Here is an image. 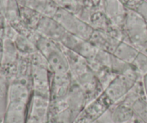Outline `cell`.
<instances>
[{"instance_id": "obj_25", "label": "cell", "mask_w": 147, "mask_h": 123, "mask_svg": "<svg viewBox=\"0 0 147 123\" xmlns=\"http://www.w3.org/2000/svg\"><path fill=\"white\" fill-rule=\"evenodd\" d=\"M146 1H147V0H146Z\"/></svg>"}, {"instance_id": "obj_13", "label": "cell", "mask_w": 147, "mask_h": 123, "mask_svg": "<svg viewBox=\"0 0 147 123\" xmlns=\"http://www.w3.org/2000/svg\"><path fill=\"white\" fill-rule=\"evenodd\" d=\"M139 50L126 41H121L115 49L113 55L119 60L131 64Z\"/></svg>"}, {"instance_id": "obj_24", "label": "cell", "mask_w": 147, "mask_h": 123, "mask_svg": "<svg viewBox=\"0 0 147 123\" xmlns=\"http://www.w3.org/2000/svg\"><path fill=\"white\" fill-rule=\"evenodd\" d=\"M0 123H1V120H0Z\"/></svg>"}, {"instance_id": "obj_12", "label": "cell", "mask_w": 147, "mask_h": 123, "mask_svg": "<svg viewBox=\"0 0 147 123\" xmlns=\"http://www.w3.org/2000/svg\"><path fill=\"white\" fill-rule=\"evenodd\" d=\"M20 7H26L43 16L53 17L59 6L53 0H17Z\"/></svg>"}, {"instance_id": "obj_3", "label": "cell", "mask_w": 147, "mask_h": 123, "mask_svg": "<svg viewBox=\"0 0 147 123\" xmlns=\"http://www.w3.org/2000/svg\"><path fill=\"white\" fill-rule=\"evenodd\" d=\"M124 41L128 42L139 51L147 46V23L136 11L127 10L122 28Z\"/></svg>"}, {"instance_id": "obj_19", "label": "cell", "mask_w": 147, "mask_h": 123, "mask_svg": "<svg viewBox=\"0 0 147 123\" xmlns=\"http://www.w3.org/2000/svg\"><path fill=\"white\" fill-rule=\"evenodd\" d=\"M142 17L145 22L147 23V1L144 0L143 2L140 4L136 11Z\"/></svg>"}, {"instance_id": "obj_16", "label": "cell", "mask_w": 147, "mask_h": 123, "mask_svg": "<svg viewBox=\"0 0 147 123\" xmlns=\"http://www.w3.org/2000/svg\"><path fill=\"white\" fill-rule=\"evenodd\" d=\"M131 108L138 117L147 123V100L144 95L136 99L131 105Z\"/></svg>"}, {"instance_id": "obj_23", "label": "cell", "mask_w": 147, "mask_h": 123, "mask_svg": "<svg viewBox=\"0 0 147 123\" xmlns=\"http://www.w3.org/2000/svg\"><path fill=\"white\" fill-rule=\"evenodd\" d=\"M2 63V46H0V69Z\"/></svg>"}, {"instance_id": "obj_2", "label": "cell", "mask_w": 147, "mask_h": 123, "mask_svg": "<svg viewBox=\"0 0 147 123\" xmlns=\"http://www.w3.org/2000/svg\"><path fill=\"white\" fill-rule=\"evenodd\" d=\"M32 94L50 100L52 73L47 61L38 51L30 55Z\"/></svg>"}, {"instance_id": "obj_21", "label": "cell", "mask_w": 147, "mask_h": 123, "mask_svg": "<svg viewBox=\"0 0 147 123\" xmlns=\"http://www.w3.org/2000/svg\"><path fill=\"white\" fill-rule=\"evenodd\" d=\"M5 26L4 22V17L0 14V46H2L3 42L5 38Z\"/></svg>"}, {"instance_id": "obj_6", "label": "cell", "mask_w": 147, "mask_h": 123, "mask_svg": "<svg viewBox=\"0 0 147 123\" xmlns=\"http://www.w3.org/2000/svg\"><path fill=\"white\" fill-rule=\"evenodd\" d=\"M113 105V104L103 92L85 107L75 123H94Z\"/></svg>"}, {"instance_id": "obj_11", "label": "cell", "mask_w": 147, "mask_h": 123, "mask_svg": "<svg viewBox=\"0 0 147 123\" xmlns=\"http://www.w3.org/2000/svg\"><path fill=\"white\" fill-rule=\"evenodd\" d=\"M103 11L111 22L112 25L123 28L127 10L119 0H102Z\"/></svg>"}, {"instance_id": "obj_17", "label": "cell", "mask_w": 147, "mask_h": 123, "mask_svg": "<svg viewBox=\"0 0 147 123\" xmlns=\"http://www.w3.org/2000/svg\"><path fill=\"white\" fill-rule=\"evenodd\" d=\"M131 65L141 76H144L147 73V55L139 51Z\"/></svg>"}, {"instance_id": "obj_1", "label": "cell", "mask_w": 147, "mask_h": 123, "mask_svg": "<svg viewBox=\"0 0 147 123\" xmlns=\"http://www.w3.org/2000/svg\"><path fill=\"white\" fill-rule=\"evenodd\" d=\"M33 43L37 51L45 58L49 69L53 74L70 72L68 60L61 44L43 37L37 33Z\"/></svg>"}, {"instance_id": "obj_7", "label": "cell", "mask_w": 147, "mask_h": 123, "mask_svg": "<svg viewBox=\"0 0 147 123\" xmlns=\"http://www.w3.org/2000/svg\"><path fill=\"white\" fill-rule=\"evenodd\" d=\"M35 31L40 35L60 44L68 33L53 17L47 16H42Z\"/></svg>"}, {"instance_id": "obj_18", "label": "cell", "mask_w": 147, "mask_h": 123, "mask_svg": "<svg viewBox=\"0 0 147 123\" xmlns=\"http://www.w3.org/2000/svg\"><path fill=\"white\" fill-rule=\"evenodd\" d=\"M122 5L127 10L136 11L138 7L144 1V0H119Z\"/></svg>"}, {"instance_id": "obj_8", "label": "cell", "mask_w": 147, "mask_h": 123, "mask_svg": "<svg viewBox=\"0 0 147 123\" xmlns=\"http://www.w3.org/2000/svg\"><path fill=\"white\" fill-rule=\"evenodd\" d=\"M31 101L8 100L1 123H27Z\"/></svg>"}, {"instance_id": "obj_20", "label": "cell", "mask_w": 147, "mask_h": 123, "mask_svg": "<svg viewBox=\"0 0 147 123\" xmlns=\"http://www.w3.org/2000/svg\"><path fill=\"white\" fill-rule=\"evenodd\" d=\"M85 7L88 9H97L102 2V0H83Z\"/></svg>"}, {"instance_id": "obj_4", "label": "cell", "mask_w": 147, "mask_h": 123, "mask_svg": "<svg viewBox=\"0 0 147 123\" xmlns=\"http://www.w3.org/2000/svg\"><path fill=\"white\" fill-rule=\"evenodd\" d=\"M53 18L70 34L86 41H89L94 29L76 13L59 7Z\"/></svg>"}, {"instance_id": "obj_14", "label": "cell", "mask_w": 147, "mask_h": 123, "mask_svg": "<svg viewBox=\"0 0 147 123\" xmlns=\"http://www.w3.org/2000/svg\"><path fill=\"white\" fill-rule=\"evenodd\" d=\"M14 43L17 48V51L21 55L30 56L37 51V48L33 42L30 39H29L28 37L24 35L19 33L14 40Z\"/></svg>"}, {"instance_id": "obj_22", "label": "cell", "mask_w": 147, "mask_h": 123, "mask_svg": "<svg viewBox=\"0 0 147 123\" xmlns=\"http://www.w3.org/2000/svg\"><path fill=\"white\" fill-rule=\"evenodd\" d=\"M142 85H143V90H144V94L145 98L147 100V73L145 74L144 76H142Z\"/></svg>"}, {"instance_id": "obj_5", "label": "cell", "mask_w": 147, "mask_h": 123, "mask_svg": "<svg viewBox=\"0 0 147 123\" xmlns=\"http://www.w3.org/2000/svg\"><path fill=\"white\" fill-rule=\"evenodd\" d=\"M142 78V76L133 67L125 73L117 75L106 86L103 92L113 105L117 104L126 97Z\"/></svg>"}, {"instance_id": "obj_10", "label": "cell", "mask_w": 147, "mask_h": 123, "mask_svg": "<svg viewBox=\"0 0 147 123\" xmlns=\"http://www.w3.org/2000/svg\"><path fill=\"white\" fill-rule=\"evenodd\" d=\"M50 100L32 94L27 123H47Z\"/></svg>"}, {"instance_id": "obj_15", "label": "cell", "mask_w": 147, "mask_h": 123, "mask_svg": "<svg viewBox=\"0 0 147 123\" xmlns=\"http://www.w3.org/2000/svg\"><path fill=\"white\" fill-rule=\"evenodd\" d=\"M9 83L0 76V120L2 121L8 105V92Z\"/></svg>"}, {"instance_id": "obj_9", "label": "cell", "mask_w": 147, "mask_h": 123, "mask_svg": "<svg viewBox=\"0 0 147 123\" xmlns=\"http://www.w3.org/2000/svg\"><path fill=\"white\" fill-rule=\"evenodd\" d=\"M74 84L70 72L65 73H52L50 101L59 100L65 97Z\"/></svg>"}]
</instances>
